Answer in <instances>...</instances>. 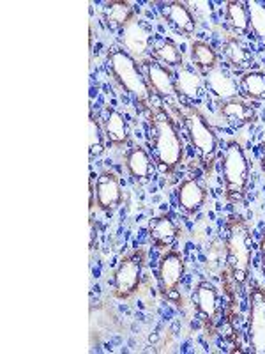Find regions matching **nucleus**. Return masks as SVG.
<instances>
[{
  "instance_id": "7ed1b4c3",
  "label": "nucleus",
  "mask_w": 265,
  "mask_h": 354,
  "mask_svg": "<svg viewBox=\"0 0 265 354\" xmlns=\"http://www.w3.org/2000/svg\"><path fill=\"white\" fill-rule=\"evenodd\" d=\"M106 64H108V71L113 80L117 82V85L128 94L137 97V101L144 109H149L153 91L145 80V75L141 73L137 59L129 55L126 50L115 48L108 52Z\"/></svg>"
},
{
  "instance_id": "f8f14e48",
  "label": "nucleus",
  "mask_w": 265,
  "mask_h": 354,
  "mask_svg": "<svg viewBox=\"0 0 265 354\" xmlns=\"http://www.w3.org/2000/svg\"><path fill=\"white\" fill-rule=\"evenodd\" d=\"M161 15L166 20V24L181 36L189 37L197 30V18L193 17L191 9L184 2H168L163 4Z\"/></svg>"
},
{
  "instance_id": "bb28decb",
  "label": "nucleus",
  "mask_w": 265,
  "mask_h": 354,
  "mask_svg": "<svg viewBox=\"0 0 265 354\" xmlns=\"http://www.w3.org/2000/svg\"><path fill=\"white\" fill-rule=\"evenodd\" d=\"M153 59L157 61L159 64L166 66V68H181L182 62V53L173 41L166 39L161 44H157L156 48L153 50Z\"/></svg>"
},
{
  "instance_id": "f257e3e1",
  "label": "nucleus",
  "mask_w": 265,
  "mask_h": 354,
  "mask_svg": "<svg viewBox=\"0 0 265 354\" xmlns=\"http://www.w3.org/2000/svg\"><path fill=\"white\" fill-rule=\"evenodd\" d=\"M150 147L154 161L163 176H172L184 160L181 133L161 105L150 112Z\"/></svg>"
},
{
  "instance_id": "a211bd4d",
  "label": "nucleus",
  "mask_w": 265,
  "mask_h": 354,
  "mask_svg": "<svg viewBox=\"0 0 265 354\" xmlns=\"http://www.w3.org/2000/svg\"><path fill=\"white\" fill-rule=\"evenodd\" d=\"M150 39V30L147 25L141 20H132L128 27L124 28V43H126V52L129 55H144V52L149 46Z\"/></svg>"
},
{
  "instance_id": "7c9ffc66",
  "label": "nucleus",
  "mask_w": 265,
  "mask_h": 354,
  "mask_svg": "<svg viewBox=\"0 0 265 354\" xmlns=\"http://www.w3.org/2000/svg\"><path fill=\"white\" fill-rule=\"evenodd\" d=\"M260 259H262V268L265 271V232L262 234V239H260Z\"/></svg>"
},
{
  "instance_id": "f3484780",
  "label": "nucleus",
  "mask_w": 265,
  "mask_h": 354,
  "mask_svg": "<svg viewBox=\"0 0 265 354\" xmlns=\"http://www.w3.org/2000/svg\"><path fill=\"white\" fill-rule=\"evenodd\" d=\"M137 17L132 4L126 0H110L103 8V20L112 30H124Z\"/></svg>"
},
{
  "instance_id": "a878e982",
  "label": "nucleus",
  "mask_w": 265,
  "mask_h": 354,
  "mask_svg": "<svg viewBox=\"0 0 265 354\" xmlns=\"http://www.w3.org/2000/svg\"><path fill=\"white\" fill-rule=\"evenodd\" d=\"M105 129L97 121L94 110L90 109L88 112V154H90V160L105 153Z\"/></svg>"
},
{
  "instance_id": "393cba45",
  "label": "nucleus",
  "mask_w": 265,
  "mask_h": 354,
  "mask_svg": "<svg viewBox=\"0 0 265 354\" xmlns=\"http://www.w3.org/2000/svg\"><path fill=\"white\" fill-rule=\"evenodd\" d=\"M239 91L244 97L255 101H265V73L246 71L239 78Z\"/></svg>"
},
{
  "instance_id": "4468645a",
  "label": "nucleus",
  "mask_w": 265,
  "mask_h": 354,
  "mask_svg": "<svg viewBox=\"0 0 265 354\" xmlns=\"http://www.w3.org/2000/svg\"><path fill=\"white\" fill-rule=\"evenodd\" d=\"M177 202L188 216H195L207 202V189L197 179H186L177 188Z\"/></svg>"
},
{
  "instance_id": "412c9836",
  "label": "nucleus",
  "mask_w": 265,
  "mask_h": 354,
  "mask_svg": "<svg viewBox=\"0 0 265 354\" xmlns=\"http://www.w3.org/2000/svg\"><path fill=\"white\" fill-rule=\"evenodd\" d=\"M175 85L179 96H184L188 97V100H197V97H200L202 77L193 68H188V66L184 64H182L181 68H177Z\"/></svg>"
},
{
  "instance_id": "473e14b6",
  "label": "nucleus",
  "mask_w": 265,
  "mask_h": 354,
  "mask_svg": "<svg viewBox=\"0 0 265 354\" xmlns=\"http://www.w3.org/2000/svg\"><path fill=\"white\" fill-rule=\"evenodd\" d=\"M94 209V181H90V211Z\"/></svg>"
},
{
  "instance_id": "ddd939ff",
  "label": "nucleus",
  "mask_w": 265,
  "mask_h": 354,
  "mask_svg": "<svg viewBox=\"0 0 265 354\" xmlns=\"http://www.w3.org/2000/svg\"><path fill=\"white\" fill-rule=\"evenodd\" d=\"M195 306L202 319H204L209 326H214L217 319V310H219V294L217 289L207 280H202L195 287Z\"/></svg>"
},
{
  "instance_id": "0eeeda50",
  "label": "nucleus",
  "mask_w": 265,
  "mask_h": 354,
  "mask_svg": "<svg viewBox=\"0 0 265 354\" xmlns=\"http://www.w3.org/2000/svg\"><path fill=\"white\" fill-rule=\"evenodd\" d=\"M184 257L177 250H168L157 264V283H159V292L163 298L170 299L173 303H179V287L184 278Z\"/></svg>"
},
{
  "instance_id": "dca6fc26",
  "label": "nucleus",
  "mask_w": 265,
  "mask_h": 354,
  "mask_svg": "<svg viewBox=\"0 0 265 354\" xmlns=\"http://www.w3.org/2000/svg\"><path fill=\"white\" fill-rule=\"evenodd\" d=\"M126 169H128L129 176L135 179L140 185H145V183L150 181V177L154 174V165L153 160H150L149 153L144 149V147H131V149L126 153L124 156Z\"/></svg>"
},
{
  "instance_id": "b1692460",
  "label": "nucleus",
  "mask_w": 265,
  "mask_h": 354,
  "mask_svg": "<svg viewBox=\"0 0 265 354\" xmlns=\"http://www.w3.org/2000/svg\"><path fill=\"white\" fill-rule=\"evenodd\" d=\"M225 20L232 27V30L239 36H246L249 32V12L244 2L230 0L225 8Z\"/></svg>"
},
{
  "instance_id": "cd10ccee",
  "label": "nucleus",
  "mask_w": 265,
  "mask_h": 354,
  "mask_svg": "<svg viewBox=\"0 0 265 354\" xmlns=\"http://www.w3.org/2000/svg\"><path fill=\"white\" fill-rule=\"evenodd\" d=\"M246 8H248L249 25L253 28L255 36L265 43V4L258 0H249L246 2Z\"/></svg>"
},
{
  "instance_id": "c85d7f7f",
  "label": "nucleus",
  "mask_w": 265,
  "mask_h": 354,
  "mask_svg": "<svg viewBox=\"0 0 265 354\" xmlns=\"http://www.w3.org/2000/svg\"><path fill=\"white\" fill-rule=\"evenodd\" d=\"M223 254H226L225 252V243L221 245L219 239H216V241H213V245H210V248L207 250V270L213 271V273H219L221 268H223Z\"/></svg>"
},
{
  "instance_id": "9b49d317",
  "label": "nucleus",
  "mask_w": 265,
  "mask_h": 354,
  "mask_svg": "<svg viewBox=\"0 0 265 354\" xmlns=\"http://www.w3.org/2000/svg\"><path fill=\"white\" fill-rule=\"evenodd\" d=\"M217 112L233 128H242L257 121V110L241 97L217 101Z\"/></svg>"
},
{
  "instance_id": "423d86ee",
  "label": "nucleus",
  "mask_w": 265,
  "mask_h": 354,
  "mask_svg": "<svg viewBox=\"0 0 265 354\" xmlns=\"http://www.w3.org/2000/svg\"><path fill=\"white\" fill-rule=\"evenodd\" d=\"M145 262H147V255H145L144 250H135L119 262L112 278L113 298L124 301V299H129L138 292L141 277H144Z\"/></svg>"
},
{
  "instance_id": "c756f323",
  "label": "nucleus",
  "mask_w": 265,
  "mask_h": 354,
  "mask_svg": "<svg viewBox=\"0 0 265 354\" xmlns=\"http://www.w3.org/2000/svg\"><path fill=\"white\" fill-rule=\"evenodd\" d=\"M96 238H97V234H96V223H94V218H90V248H94V243H96Z\"/></svg>"
},
{
  "instance_id": "aec40b11",
  "label": "nucleus",
  "mask_w": 265,
  "mask_h": 354,
  "mask_svg": "<svg viewBox=\"0 0 265 354\" xmlns=\"http://www.w3.org/2000/svg\"><path fill=\"white\" fill-rule=\"evenodd\" d=\"M103 129H105L106 140L115 147L128 144V124L126 119L119 110L115 109H106L105 122H103Z\"/></svg>"
},
{
  "instance_id": "2eb2a0df",
  "label": "nucleus",
  "mask_w": 265,
  "mask_h": 354,
  "mask_svg": "<svg viewBox=\"0 0 265 354\" xmlns=\"http://www.w3.org/2000/svg\"><path fill=\"white\" fill-rule=\"evenodd\" d=\"M181 236V229L175 221L166 214H161L150 220L149 223V238L156 248H170Z\"/></svg>"
},
{
  "instance_id": "2f4dec72",
  "label": "nucleus",
  "mask_w": 265,
  "mask_h": 354,
  "mask_svg": "<svg viewBox=\"0 0 265 354\" xmlns=\"http://www.w3.org/2000/svg\"><path fill=\"white\" fill-rule=\"evenodd\" d=\"M260 165H262V170L265 172V140L262 142L260 145Z\"/></svg>"
},
{
  "instance_id": "39448f33",
  "label": "nucleus",
  "mask_w": 265,
  "mask_h": 354,
  "mask_svg": "<svg viewBox=\"0 0 265 354\" xmlns=\"http://www.w3.org/2000/svg\"><path fill=\"white\" fill-rule=\"evenodd\" d=\"M223 169V185H225L226 201L239 202L244 198L249 183V163L242 145L235 140L226 142L225 153L221 158Z\"/></svg>"
},
{
  "instance_id": "1a4fd4ad",
  "label": "nucleus",
  "mask_w": 265,
  "mask_h": 354,
  "mask_svg": "<svg viewBox=\"0 0 265 354\" xmlns=\"http://www.w3.org/2000/svg\"><path fill=\"white\" fill-rule=\"evenodd\" d=\"M144 75L145 80L149 84L150 91L157 94L159 97H175L177 94V85H175V73L166 66L159 64L154 59L144 61Z\"/></svg>"
},
{
  "instance_id": "20e7f679",
  "label": "nucleus",
  "mask_w": 265,
  "mask_h": 354,
  "mask_svg": "<svg viewBox=\"0 0 265 354\" xmlns=\"http://www.w3.org/2000/svg\"><path fill=\"white\" fill-rule=\"evenodd\" d=\"M179 113H181L182 122H184L189 142L197 151L200 165L204 167L205 172L210 174L217 156V145H219L213 126L209 124L207 117L195 106L181 105L179 106Z\"/></svg>"
},
{
  "instance_id": "6ab92c4d",
  "label": "nucleus",
  "mask_w": 265,
  "mask_h": 354,
  "mask_svg": "<svg viewBox=\"0 0 265 354\" xmlns=\"http://www.w3.org/2000/svg\"><path fill=\"white\" fill-rule=\"evenodd\" d=\"M207 85L213 91L214 96L219 101L223 100H232V97H237V82L233 80V77L230 75L226 69H221L217 66L214 71H210L207 75Z\"/></svg>"
},
{
  "instance_id": "6e6552de",
  "label": "nucleus",
  "mask_w": 265,
  "mask_h": 354,
  "mask_svg": "<svg viewBox=\"0 0 265 354\" xmlns=\"http://www.w3.org/2000/svg\"><path fill=\"white\" fill-rule=\"evenodd\" d=\"M248 340L255 354H265V289L257 283L249 289Z\"/></svg>"
},
{
  "instance_id": "5701e85b",
  "label": "nucleus",
  "mask_w": 265,
  "mask_h": 354,
  "mask_svg": "<svg viewBox=\"0 0 265 354\" xmlns=\"http://www.w3.org/2000/svg\"><path fill=\"white\" fill-rule=\"evenodd\" d=\"M223 53H225L226 61L235 69H249L253 66L255 57L251 55L246 46H242L233 36H228L223 43Z\"/></svg>"
},
{
  "instance_id": "f03ea898",
  "label": "nucleus",
  "mask_w": 265,
  "mask_h": 354,
  "mask_svg": "<svg viewBox=\"0 0 265 354\" xmlns=\"http://www.w3.org/2000/svg\"><path fill=\"white\" fill-rule=\"evenodd\" d=\"M226 268L237 287H244L251 270V232L246 221L239 216H230L225 225Z\"/></svg>"
},
{
  "instance_id": "4be33fe9",
  "label": "nucleus",
  "mask_w": 265,
  "mask_h": 354,
  "mask_svg": "<svg viewBox=\"0 0 265 354\" xmlns=\"http://www.w3.org/2000/svg\"><path fill=\"white\" fill-rule=\"evenodd\" d=\"M191 62H193L198 71L209 75L210 71H214L219 66L217 64L219 55L209 43L197 39L191 43Z\"/></svg>"
},
{
  "instance_id": "9d476101",
  "label": "nucleus",
  "mask_w": 265,
  "mask_h": 354,
  "mask_svg": "<svg viewBox=\"0 0 265 354\" xmlns=\"http://www.w3.org/2000/svg\"><path fill=\"white\" fill-rule=\"evenodd\" d=\"M96 198L97 207L105 213H112L122 204V186L117 174L110 172V170H103L97 176L96 181Z\"/></svg>"
}]
</instances>
